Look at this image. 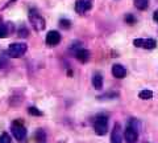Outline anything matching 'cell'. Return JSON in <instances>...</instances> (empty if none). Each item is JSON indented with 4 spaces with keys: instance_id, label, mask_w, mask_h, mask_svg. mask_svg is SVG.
Masks as SVG:
<instances>
[{
    "instance_id": "1",
    "label": "cell",
    "mask_w": 158,
    "mask_h": 143,
    "mask_svg": "<svg viewBox=\"0 0 158 143\" xmlns=\"http://www.w3.org/2000/svg\"><path fill=\"white\" fill-rule=\"evenodd\" d=\"M108 125H110V117L104 113H99L94 117L92 121V129L95 131V134L99 136H103L108 132Z\"/></svg>"
},
{
    "instance_id": "2",
    "label": "cell",
    "mask_w": 158,
    "mask_h": 143,
    "mask_svg": "<svg viewBox=\"0 0 158 143\" xmlns=\"http://www.w3.org/2000/svg\"><path fill=\"white\" fill-rule=\"evenodd\" d=\"M28 16H29V21H31V24H32V28L36 32H42L44 29H45V27H46L45 19H44L36 9H29Z\"/></svg>"
},
{
    "instance_id": "3",
    "label": "cell",
    "mask_w": 158,
    "mask_h": 143,
    "mask_svg": "<svg viewBox=\"0 0 158 143\" xmlns=\"http://www.w3.org/2000/svg\"><path fill=\"white\" fill-rule=\"evenodd\" d=\"M27 44L24 42H13L8 47V56L11 58H20L27 53Z\"/></svg>"
},
{
    "instance_id": "4",
    "label": "cell",
    "mask_w": 158,
    "mask_h": 143,
    "mask_svg": "<svg viewBox=\"0 0 158 143\" xmlns=\"http://www.w3.org/2000/svg\"><path fill=\"white\" fill-rule=\"evenodd\" d=\"M11 130H12L13 136L16 138V141H19L20 143H21V142H25L27 135H28V131H27L25 127H24L23 122L15 121V122L12 123V126H11Z\"/></svg>"
},
{
    "instance_id": "5",
    "label": "cell",
    "mask_w": 158,
    "mask_h": 143,
    "mask_svg": "<svg viewBox=\"0 0 158 143\" xmlns=\"http://www.w3.org/2000/svg\"><path fill=\"white\" fill-rule=\"evenodd\" d=\"M138 130L136 127L133 126H129L128 125L124 130V134H123V138H124V142L127 143H136L138 141Z\"/></svg>"
},
{
    "instance_id": "6",
    "label": "cell",
    "mask_w": 158,
    "mask_h": 143,
    "mask_svg": "<svg viewBox=\"0 0 158 143\" xmlns=\"http://www.w3.org/2000/svg\"><path fill=\"white\" fill-rule=\"evenodd\" d=\"M133 45L136 48H142V49H154L157 47V41L154 38H135L133 40Z\"/></svg>"
},
{
    "instance_id": "7",
    "label": "cell",
    "mask_w": 158,
    "mask_h": 143,
    "mask_svg": "<svg viewBox=\"0 0 158 143\" xmlns=\"http://www.w3.org/2000/svg\"><path fill=\"white\" fill-rule=\"evenodd\" d=\"M110 143H124V138H123V131L120 123H115L113 129L111 131V139Z\"/></svg>"
},
{
    "instance_id": "8",
    "label": "cell",
    "mask_w": 158,
    "mask_h": 143,
    "mask_svg": "<svg viewBox=\"0 0 158 143\" xmlns=\"http://www.w3.org/2000/svg\"><path fill=\"white\" fill-rule=\"evenodd\" d=\"M92 8V0H77L75 11L79 15H85Z\"/></svg>"
},
{
    "instance_id": "9",
    "label": "cell",
    "mask_w": 158,
    "mask_h": 143,
    "mask_svg": "<svg viewBox=\"0 0 158 143\" xmlns=\"http://www.w3.org/2000/svg\"><path fill=\"white\" fill-rule=\"evenodd\" d=\"M61 40H62V36L58 31H50V32H48L45 41H46V45L49 47H57L61 42Z\"/></svg>"
},
{
    "instance_id": "10",
    "label": "cell",
    "mask_w": 158,
    "mask_h": 143,
    "mask_svg": "<svg viewBox=\"0 0 158 143\" xmlns=\"http://www.w3.org/2000/svg\"><path fill=\"white\" fill-rule=\"evenodd\" d=\"M112 76L117 78V80H123V78H125L127 74H128V70L124 65H121V64H115V65L112 66Z\"/></svg>"
},
{
    "instance_id": "11",
    "label": "cell",
    "mask_w": 158,
    "mask_h": 143,
    "mask_svg": "<svg viewBox=\"0 0 158 143\" xmlns=\"http://www.w3.org/2000/svg\"><path fill=\"white\" fill-rule=\"evenodd\" d=\"M91 83L95 90H102L104 87V78L100 73H94L92 74V80H91Z\"/></svg>"
},
{
    "instance_id": "12",
    "label": "cell",
    "mask_w": 158,
    "mask_h": 143,
    "mask_svg": "<svg viewBox=\"0 0 158 143\" xmlns=\"http://www.w3.org/2000/svg\"><path fill=\"white\" fill-rule=\"evenodd\" d=\"M75 58L79 62L86 64L88 60H90V52H88L87 49H85V48H78L75 51Z\"/></svg>"
},
{
    "instance_id": "13",
    "label": "cell",
    "mask_w": 158,
    "mask_h": 143,
    "mask_svg": "<svg viewBox=\"0 0 158 143\" xmlns=\"http://www.w3.org/2000/svg\"><path fill=\"white\" fill-rule=\"evenodd\" d=\"M138 98L142 101H149L153 98V92L152 90H148V89H144V90H140L138 93Z\"/></svg>"
},
{
    "instance_id": "14",
    "label": "cell",
    "mask_w": 158,
    "mask_h": 143,
    "mask_svg": "<svg viewBox=\"0 0 158 143\" xmlns=\"http://www.w3.org/2000/svg\"><path fill=\"white\" fill-rule=\"evenodd\" d=\"M117 97H118L117 92H107V93H104V94L99 96L98 98L102 100V101H104V100H117Z\"/></svg>"
},
{
    "instance_id": "15",
    "label": "cell",
    "mask_w": 158,
    "mask_h": 143,
    "mask_svg": "<svg viewBox=\"0 0 158 143\" xmlns=\"http://www.w3.org/2000/svg\"><path fill=\"white\" fill-rule=\"evenodd\" d=\"M135 7L140 11H145L149 8V0H135Z\"/></svg>"
},
{
    "instance_id": "16",
    "label": "cell",
    "mask_w": 158,
    "mask_h": 143,
    "mask_svg": "<svg viewBox=\"0 0 158 143\" xmlns=\"http://www.w3.org/2000/svg\"><path fill=\"white\" fill-rule=\"evenodd\" d=\"M9 33V25L0 21V38H6Z\"/></svg>"
},
{
    "instance_id": "17",
    "label": "cell",
    "mask_w": 158,
    "mask_h": 143,
    "mask_svg": "<svg viewBox=\"0 0 158 143\" xmlns=\"http://www.w3.org/2000/svg\"><path fill=\"white\" fill-rule=\"evenodd\" d=\"M34 138H36V141L38 143H41V142H45L46 141V132L44 131L42 129H38L36 131V134H34Z\"/></svg>"
},
{
    "instance_id": "18",
    "label": "cell",
    "mask_w": 158,
    "mask_h": 143,
    "mask_svg": "<svg viewBox=\"0 0 158 143\" xmlns=\"http://www.w3.org/2000/svg\"><path fill=\"white\" fill-rule=\"evenodd\" d=\"M124 21L127 24H129V25H135V24L137 23V17L135 16V15H132V13H127L124 16Z\"/></svg>"
},
{
    "instance_id": "19",
    "label": "cell",
    "mask_w": 158,
    "mask_h": 143,
    "mask_svg": "<svg viewBox=\"0 0 158 143\" xmlns=\"http://www.w3.org/2000/svg\"><path fill=\"white\" fill-rule=\"evenodd\" d=\"M28 113L31 115H33V117H42L44 115V113L40 110V109H37L36 106H29L28 107Z\"/></svg>"
},
{
    "instance_id": "20",
    "label": "cell",
    "mask_w": 158,
    "mask_h": 143,
    "mask_svg": "<svg viewBox=\"0 0 158 143\" xmlns=\"http://www.w3.org/2000/svg\"><path fill=\"white\" fill-rule=\"evenodd\" d=\"M0 143H12V138L8 132H2L0 134Z\"/></svg>"
},
{
    "instance_id": "21",
    "label": "cell",
    "mask_w": 158,
    "mask_h": 143,
    "mask_svg": "<svg viewBox=\"0 0 158 143\" xmlns=\"http://www.w3.org/2000/svg\"><path fill=\"white\" fill-rule=\"evenodd\" d=\"M59 27L63 29H70L71 28V21L69 19H61L59 20Z\"/></svg>"
},
{
    "instance_id": "22",
    "label": "cell",
    "mask_w": 158,
    "mask_h": 143,
    "mask_svg": "<svg viewBox=\"0 0 158 143\" xmlns=\"http://www.w3.org/2000/svg\"><path fill=\"white\" fill-rule=\"evenodd\" d=\"M29 36V31L25 25H21L19 29V37H23V38H27Z\"/></svg>"
},
{
    "instance_id": "23",
    "label": "cell",
    "mask_w": 158,
    "mask_h": 143,
    "mask_svg": "<svg viewBox=\"0 0 158 143\" xmlns=\"http://www.w3.org/2000/svg\"><path fill=\"white\" fill-rule=\"evenodd\" d=\"M153 20H154L156 23H158V9H157L154 13H153Z\"/></svg>"
},
{
    "instance_id": "24",
    "label": "cell",
    "mask_w": 158,
    "mask_h": 143,
    "mask_svg": "<svg viewBox=\"0 0 158 143\" xmlns=\"http://www.w3.org/2000/svg\"><path fill=\"white\" fill-rule=\"evenodd\" d=\"M2 65H3V62H2V61H0V68H2Z\"/></svg>"
},
{
    "instance_id": "25",
    "label": "cell",
    "mask_w": 158,
    "mask_h": 143,
    "mask_svg": "<svg viewBox=\"0 0 158 143\" xmlns=\"http://www.w3.org/2000/svg\"><path fill=\"white\" fill-rule=\"evenodd\" d=\"M41 143H45V142H41Z\"/></svg>"
},
{
    "instance_id": "26",
    "label": "cell",
    "mask_w": 158,
    "mask_h": 143,
    "mask_svg": "<svg viewBox=\"0 0 158 143\" xmlns=\"http://www.w3.org/2000/svg\"><path fill=\"white\" fill-rule=\"evenodd\" d=\"M146 143H148V142H146Z\"/></svg>"
}]
</instances>
